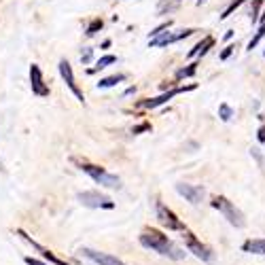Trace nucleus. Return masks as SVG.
I'll return each instance as SVG.
<instances>
[{
	"mask_svg": "<svg viewBox=\"0 0 265 265\" xmlns=\"http://www.w3.org/2000/svg\"><path fill=\"white\" fill-rule=\"evenodd\" d=\"M140 244H143L145 248H151V250H155V252L164 254V257H170V259H183L185 257V252L178 250L176 246L168 240V235L159 233L155 229L145 231L143 235H140Z\"/></svg>",
	"mask_w": 265,
	"mask_h": 265,
	"instance_id": "nucleus-1",
	"label": "nucleus"
},
{
	"mask_svg": "<svg viewBox=\"0 0 265 265\" xmlns=\"http://www.w3.org/2000/svg\"><path fill=\"white\" fill-rule=\"evenodd\" d=\"M212 204V208H216V210H219L227 221H229L233 227H244L246 225V219H244V214L238 210V208H235L229 200H227V197H223V195H216L214 200L210 202Z\"/></svg>",
	"mask_w": 265,
	"mask_h": 265,
	"instance_id": "nucleus-2",
	"label": "nucleus"
},
{
	"mask_svg": "<svg viewBox=\"0 0 265 265\" xmlns=\"http://www.w3.org/2000/svg\"><path fill=\"white\" fill-rule=\"evenodd\" d=\"M83 172H87L93 181L102 187H108V189H121V178L117 174H110L106 172L104 168H98V166H91V164H83L81 166Z\"/></svg>",
	"mask_w": 265,
	"mask_h": 265,
	"instance_id": "nucleus-3",
	"label": "nucleus"
},
{
	"mask_svg": "<svg viewBox=\"0 0 265 265\" xmlns=\"http://www.w3.org/2000/svg\"><path fill=\"white\" fill-rule=\"evenodd\" d=\"M197 87V85H181V87H174V89H170V91H164L162 96H157V98H151V100H143L138 104V106H143V108H157V106H162V104H166L168 100H172L176 93H183V91H193Z\"/></svg>",
	"mask_w": 265,
	"mask_h": 265,
	"instance_id": "nucleus-4",
	"label": "nucleus"
},
{
	"mask_svg": "<svg viewBox=\"0 0 265 265\" xmlns=\"http://www.w3.org/2000/svg\"><path fill=\"white\" fill-rule=\"evenodd\" d=\"M79 202L83 206H87V208H115V204H112L106 195H102L98 191H83L79 193Z\"/></svg>",
	"mask_w": 265,
	"mask_h": 265,
	"instance_id": "nucleus-5",
	"label": "nucleus"
},
{
	"mask_svg": "<svg viewBox=\"0 0 265 265\" xmlns=\"http://www.w3.org/2000/svg\"><path fill=\"white\" fill-rule=\"evenodd\" d=\"M157 219L162 221V225H166L168 229H172V231H185L183 221H178V216L172 210H170V208H166L164 204H157Z\"/></svg>",
	"mask_w": 265,
	"mask_h": 265,
	"instance_id": "nucleus-6",
	"label": "nucleus"
},
{
	"mask_svg": "<svg viewBox=\"0 0 265 265\" xmlns=\"http://www.w3.org/2000/svg\"><path fill=\"white\" fill-rule=\"evenodd\" d=\"M30 87H32V93H36V96H41V98L49 96V85L45 83L43 72L36 64L30 66Z\"/></svg>",
	"mask_w": 265,
	"mask_h": 265,
	"instance_id": "nucleus-7",
	"label": "nucleus"
},
{
	"mask_svg": "<svg viewBox=\"0 0 265 265\" xmlns=\"http://www.w3.org/2000/svg\"><path fill=\"white\" fill-rule=\"evenodd\" d=\"M60 74H62V79L66 81V85H68V89L77 96L79 102H85V96H83V91L77 87V83H74V74H72V66L68 60H60Z\"/></svg>",
	"mask_w": 265,
	"mask_h": 265,
	"instance_id": "nucleus-8",
	"label": "nucleus"
},
{
	"mask_svg": "<svg viewBox=\"0 0 265 265\" xmlns=\"http://www.w3.org/2000/svg\"><path fill=\"white\" fill-rule=\"evenodd\" d=\"M176 191L181 193L187 202H191V204H200L204 200V187H197V185H187V183H178L176 185Z\"/></svg>",
	"mask_w": 265,
	"mask_h": 265,
	"instance_id": "nucleus-9",
	"label": "nucleus"
},
{
	"mask_svg": "<svg viewBox=\"0 0 265 265\" xmlns=\"http://www.w3.org/2000/svg\"><path fill=\"white\" fill-rule=\"evenodd\" d=\"M185 238H187V248L191 250L197 259H202L206 263L212 261V252H210V248H208V246H204L202 242H197L191 233H185Z\"/></svg>",
	"mask_w": 265,
	"mask_h": 265,
	"instance_id": "nucleus-10",
	"label": "nucleus"
},
{
	"mask_svg": "<svg viewBox=\"0 0 265 265\" xmlns=\"http://www.w3.org/2000/svg\"><path fill=\"white\" fill-rule=\"evenodd\" d=\"M81 252L85 254V257H89L91 261H96L98 265H125L117 257H110V254H106V252H98V250H91V248H83Z\"/></svg>",
	"mask_w": 265,
	"mask_h": 265,
	"instance_id": "nucleus-11",
	"label": "nucleus"
},
{
	"mask_svg": "<svg viewBox=\"0 0 265 265\" xmlns=\"http://www.w3.org/2000/svg\"><path fill=\"white\" fill-rule=\"evenodd\" d=\"M17 233H20V235H22V238H24L26 242H30V244H32V248H36V250H39V252L43 254V257H45V259H49V261H51V263H55V265H68V263H66V261H62V259H58V257H55L53 252H49V250H47V248H43L41 244H36V242H34V240H32V238H30V235H28L26 231H22V229H20V231H17Z\"/></svg>",
	"mask_w": 265,
	"mask_h": 265,
	"instance_id": "nucleus-12",
	"label": "nucleus"
},
{
	"mask_svg": "<svg viewBox=\"0 0 265 265\" xmlns=\"http://www.w3.org/2000/svg\"><path fill=\"white\" fill-rule=\"evenodd\" d=\"M212 47H214V39H212V36H204V41L197 43L193 49L187 53V58H204V55L210 51Z\"/></svg>",
	"mask_w": 265,
	"mask_h": 265,
	"instance_id": "nucleus-13",
	"label": "nucleus"
},
{
	"mask_svg": "<svg viewBox=\"0 0 265 265\" xmlns=\"http://www.w3.org/2000/svg\"><path fill=\"white\" fill-rule=\"evenodd\" d=\"M176 41H181V32H178V34L166 32V34H162V36H157V39H153L149 45H151V47H166V45H172V43H176Z\"/></svg>",
	"mask_w": 265,
	"mask_h": 265,
	"instance_id": "nucleus-14",
	"label": "nucleus"
},
{
	"mask_svg": "<svg viewBox=\"0 0 265 265\" xmlns=\"http://www.w3.org/2000/svg\"><path fill=\"white\" fill-rule=\"evenodd\" d=\"M183 0H159L157 5V15H166V13H174L181 7Z\"/></svg>",
	"mask_w": 265,
	"mask_h": 265,
	"instance_id": "nucleus-15",
	"label": "nucleus"
},
{
	"mask_svg": "<svg viewBox=\"0 0 265 265\" xmlns=\"http://www.w3.org/2000/svg\"><path fill=\"white\" fill-rule=\"evenodd\" d=\"M242 248L246 252H254V254H265V240H248Z\"/></svg>",
	"mask_w": 265,
	"mask_h": 265,
	"instance_id": "nucleus-16",
	"label": "nucleus"
},
{
	"mask_svg": "<svg viewBox=\"0 0 265 265\" xmlns=\"http://www.w3.org/2000/svg\"><path fill=\"white\" fill-rule=\"evenodd\" d=\"M125 81V74H112V77H106V79H100L98 81V87L100 89H106V87H115L117 83Z\"/></svg>",
	"mask_w": 265,
	"mask_h": 265,
	"instance_id": "nucleus-17",
	"label": "nucleus"
},
{
	"mask_svg": "<svg viewBox=\"0 0 265 265\" xmlns=\"http://www.w3.org/2000/svg\"><path fill=\"white\" fill-rule=\"evenodd\" d=\"M115 62H117V58H115V55H104V58H100V60L96 62V66H93V68H89V74L98 72V70H104V68H106V66L115 64Z\"/></svg>",
	"mask_w": 265,
	"mask_h": 265,
	"instance_id": "nucleus-18",
	"label": "nucleus"
},
{
	"mask_svg": "<svg viewBox=\"0 0 265 265\" xmlns=\"http://www.w3.org/2000/svg\"><path fill=\"white\" fill-rule=\"evenodd\" d=\"M197 72V64H189L187 68H178L176 70V79H189V77H195Z\"/></svg>",
	"mask_w": 265,
	"mask_h": 265,
	"instance_id": "nucleus-19",
	"label": "nucleus"
},
{
	"mask_svg": "<svg viewBox=\"0 0 265 265\" xmlns=\"http://www.w3.org/2000/svg\"><path fill=\"white\" fill-rule=\"evenodd\" d=\"M102 28H104V22L100 20V17H96V20H91V22H89V26L85 28V34H87V36H93L98 30H102Z\"/></svg>",
	"mask_w": 265,
	"mask_h": 265,
	"instance_id": "nucleus-20",
	"label": "nucleus"
},
{
	"mask_svg": "<svg viewBox=\"0 0 265 265\" xmlns=\"http://www.w3.org/2000/svg\"><path fill=\"white\" fill-rule=\"evenodd\" d=\"M219 117H221V121H229L233 117V108L227 102H221L219 104Z\"/></svg>",
	"mask_w": 265,
	"mask_h": 265,
	"instance_id": "nucleus-21",
	"label": "nucleus"
},
{
	"mask_svg": "<svg viewBox=\"0 0 265 265\" xmlns=\"http://www.w3.org/2000/svg\"><path fill=\"white\" fill-rule=\"evenodd\" d=\"M265 0H252V11H250V22L252 24H259V11H261V7H263Z\"/></svg>",
	"mask_w": 265,
	"mask_h": 265,
	"instance_id": "nucleus-22",
	"label": "nucleus"
},
{
	"mask_svg": "<svg viewBox=\"0 0 265 265\" xmlns=\"http://www.w3.org/2000/svg\"><path fill=\"white\" fill-rule=\"evenodd\" d=\"M263 36H265V24H263V26H259V30L254 32V36H252V39H250V43H248V51H252L254 47L259 45V41L263 39Z\"/></svg>",
	"mask_w": 265,
	"mask_h": 265,
	"instance_id": "nucleus-23",
	"label": "nucleus"
},
{
	"mask_svg": "<svg viewBox=\"0 0 265 265\" xmlns=\"http://www.w3.org/2000/svg\"><path fill=\"white\" fill-rule=\"evenodd\" d=\"M244 3H246V0H233V3H231V5H229V7H227V9H225V11L221 13V20H227V17H229V15H231V13L235 11V9H238V7H242Z\"/></svg>",
	"mask_w": 265,
	"mask_h": 265,
	"instance_id": "nucleus-24",
	"label": "nucleus"
},
{
	"mask_svg": "<svg viewBox=\"0 0 265 265\" xmlns=\"http://www.w3.org/2000/svg\"><path fill=\"white\" fill-rule=\"evenodd\" d=\"M170 26H172V22H170V20H168V22H164L162 26H157V28H155V30H153V32H151V39H157V36H162V34H164L166 30H168V28H170Z\"/></svg>",
	"mask_w": 265,
	"mask_h": 265,
	"instance_id": "nucleus-25",
	"label": "nucleus"
},
{
	"mask_svg": "<svg viewBox=\"0 0 265 265\" xmlns=\"http://www.w3.org/2000/svg\"><path fill=\"white\" fill-rule=\"evenodd\" d=\"M233 51H235V47H233V45H227V47H225V49H223V51L219 53V60H221V62H225V60H229V58H231V55H233Z\"/></svg>",
	"mask_w": 265,
	"mask_h": 265,
	"instance_id": "nucleus-26",
	"label": "nucleus"
},
{
	"mask_svg": "<svg viewBox=\"0 0 265 265\" xmlns=\"http://www.w3.org/2000/svg\"><path fill=\"white\" fill-rule=\"evenodd\" d=\"M93 60V49H85L81 51V64H89Z\"/></svg>",
	"mask_w": 265,
	"mask_h": 265,
	"instance_id": "nucleus-27",
	"label": "nucleus"
},
{
	"mask_svg": "<svg viewBox=\"0 0 265 265\" xmlns=\"http://www.w3.org/2000/svg\"><path fill=\"white\" fill-rule=\"evenodd\" d=\"M250 155H252V157H254V159H257V164H259V166H261V168H263V166H265V162H263V155H261V153H259V149H252V151H250Z\"/></svg>",
	"mask_w": 265,
	"mask_h": 265,
	"instance_id": "nucleus-28",
	"label": "nucleus"
},
{
	"mask_svg": "<svg viewBox=\"0 0 265 265\" xmlns=\"http://www.w3.org/2000/svg\"><path fill=\"white\" fill-rule=\"evenodd\" d=\"M257 140H259L261 145H265V123H263V125L259 127V131H257Z\"/></svg>",
	"mask_w": 265,
	"mask_h": 265,
	"instance_id": "nucleus-29",
	"label": "nucleus"
},
{
	"mask_svg": "<svg viewBox=\"0 0 265 265\" xmlns=\"http://www.w3.org/2000/svg\"><path fill=\"white\" fill-rule=\"evenodd\" d=\"M147 129H151V125H149V123H143V125L134 127V134H140V131H147Z\"/></svg>",
	"mask_w": 265,
	"mask_h": 265,
	"instance_id": "nucleus-30",
	"label": "nucleus"
},
{
	"mask_svg": "<svg viewBox=\"0 0 265 265\" xmlns=\"http://www.w3.org/2000/svg\"><path fill=\"white\" fill-rule=\"evenodd\" d=\"M26 263H28V265H45V263L36 261V259H32V257H28V259H26Z\"/></svg>",
	"mask_w": 265,
	"mask_h": 265,
	"instance_id": "nucleus-31",
	"label": "nucleus"
},
{
	"mask_svg": "<svg viewBox=\"0 0 265 265\" xmlns=\"http://www.w3.org/2000/svg\"><path fill=\"white\" fill-rule=\"evenodd\" d=\"M233 39V30H227V34H225V41H231Z\"/></svg>",
	"mask_w": 265,
	"mask_h": 265,
	"instance_id": "nucleus-32",
	"label": "nucleus"
},
{
	"mask_svg": "<svg viewBox=\"0 0 265 265\" xmlns=\"http://www.w3.org/2000/svg\"><path fill=\"white\" fill-rule=\"evenodd\" d=\"M259 24H261V26L265 24V9H263V13H261V17H259Z\"/></svg>",
	"mask_w": 265,
	"mask_h": 265,
	"instance_id": "nucleus-33",
	"label": "nucleus"
},
{
	"mask_svg": "<svg viewBox=\"0 0 265 265\" xmlns=\"http://www.w3.org/2000/svg\"><path fill=\"white\" fill-rule=\"evenodd\" d=\"M202 3H206V0H197V5H202Z\"/></svg>",
	"mask_w": 265,
	"mask_h": 265,
	"instance_id": "nucleus-34",
	"label": "nucleus"
},
{
	"mask_svg": "<svg viewBox=\"0 0 265 265\" xmlns=\"http://www.w3.org/2000/svg\"><path fill=\"white\" fill-rule=\"evenodd\" d=\"M263 55H265V51H263Z\"/></svg>",
	"mask_w": 265,
	"mask_h": 265,
	"instance_id": "nucleus-35",
	"label": "nucleus"
}]
</instances>
